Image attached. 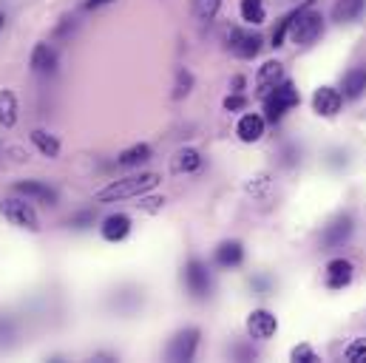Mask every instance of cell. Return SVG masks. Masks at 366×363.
<instances>
[{
    "label": "cell",
    "mask_w": 366,
    "mask_h": 363,
    "mask_svg": "<svg viewBox=\"0 0 366 363\" xmlns=\"http://www.w3.org/2000/svg\"><path fill=\"white\" fill-rule=\"evenodd\" d=\"M3 29H6V14L0 11V31H3Z\"/></svg>",
    "instance_id": "e575fe53"
},
{
    "label": "cell",
    "mask_w": 366,
    "mask_h": 363,
    "mask_svg": "<svg viewBox=\"0 0 366 363\" xmlns=\"http://www.w3.org/2000/svg\"><path fill=\"white\" fill-rule=\"evenodd\" d=\"M247 327V335L253 341H270L275 332H278V318H275L270 309H253L244 321Z\"/></svg>",
    "instance_id": "ba28073f"
},
{
    "label": "cell",
    "mask_w": 366,
    "mask_h": 363,
    "mask_svg": "<svg viewBox=\"0 0 366 363\" xmlns=\"http://www.w3.org/2000/svg\"><path fill=\"white\" fill-rule=\"evenodd\" d=\"M298 102H301V91L292 80L284 77L273 91L264 94V119L273 122V125L281 122L287 116V111H292Z\"/></svg>",
    "instance_id": "277c9868"
},
{
    "label": "cell",
    "mask_w": 366,
    "mask_h": 363,
    "mask_svg": "<svg viewBox=\"0 0 366 363\" xmlns=\"http://www.w3.org/2000/svg\"><path fill=\"white\" fill-rule=\"evenodd\" d=\"M193 91V74L187 71V69H179V74H177V89H174V99H182Z\"/></svg>",
    "instance_id": "83f0119b"
},
{
    "label": "cell",
    "mask_w": 366,
    "mask_h": 363,
    "mask_svg": "<svg viewBox=\"0 0 366 363\" xmlns=\"http://www.w3.org/2000/svg\"><path fill=\"white\" fill-rule=\"evenodd\" d=\"M281 80H284V66H281L278 60H267V63H262V66H259L256 89H259V94L264 96V94H267V91H273Z\"/></svg>",
    "instance_id": "e0dca14e"
},
{
    "label": "cell",
    "mask_w": 366,
    "mask_h": 363,
    "mask_svg": "<svg viewBox=\"0 0 366 363\" xmlns=\"http://www.w3.org/2000/svg\"><path fill=\"white\" fill-rule=\"evenodd\" d=\"M99 236H102L105 242H111V244L125 242V239L131 236V216H125V213H111V216H105L102 224H99Z\"/></svg>",
    "instance_id": "9a60e30c"
},
{
    "label": "cell",
    "mask_w": 366,
    "mask_h": 363,
    "mask_svg": "<svg viewBox=\"0 0 366 363\" xmlns=\"http://www.w3.org/2000/svg\"><path fill=\"white\" fill-rule=\"evenodd\" d=\"M344 108V94L335 86H321L312 94V111L318 116H335Z\"/></svg>",
    "instance_id": "30bf717a"
},
{
    "label": "cell",
    "mask_w": 366,
    "mask_h": 363,
    "mask_svg": "<svg viewBox=\"0 0 366 363\" xmlns=\"http://www.w3.org/2000/svg\"><path fill=\"white\" fill-rule=\"evenodd\" d=\"M262 46H264V40L256 31H247V29H230L227 31V51L233 57H239V60L259 57L262 54Z\"/></svg>",
    "instance_id": "8992f818"
},
{
    "label": "cell",
    "mask_w": 366,
    "mask_h": 363,
    "mask_svg": "<svg viewBox=\"0 0 366 363\" xmlns=\"http://www.w3.org/2000/svg\"><path fill=\"white\" fill-rule=\"evenodd\" d=\"M213 262H216V267H222V270H236V267H242V264H244V244H242L239 239H224V242H219V247H216V253H213Z\"/></svg>",
    "instance_id": "5bb4252c"
},
{
    "label": "cell",
    "mask_w": 366,
    "mask_h": 363,
    "mask_svg": "<svg viewBox=\"0 0 366 363\" xmlns=\"http://www.w3.org/2000/svg\"><path fill=\"white\" fill-rule=\"evenodd\" d=\"M244 86H247L244 74H236V77H233V83H230V91H239V94H244Z\"/></svg>",
    "instance_id": "836d02e7"
},
{
    "label": "cell",
    "mask_w": 366,
    "mask_h": 363,
    "mask_svg": "<svg viewBox=\"0 0 366 363\" xmlns=\"http://www.w3.org/2000/svg\"><path fill=\"white\" fill-rule=\"evenodd\" d=\"M219 9H222V0H193V3H190L193 17H196V20H202V23L216 20Z\"/></svg>",
    "instance_id": "d4e9b609"
},
{
    "label": "cell",
    "mask_w": 366,
    "mask_h": 363,
    "mask_svg": "<svg viewBox=\"0 0 366 363\" xmlns=\"http://www.w3.org/2000/svg\"><path fill=\"white\" fill-rule=\"evenodd\" d=\"M11 338H14V324H11V318L0 315V349H3V347H9V344H11Z\"/></svg>",
    "instance_id": "4dcf8cb0"
},
{
    "label": "cell",
    "mask_w": 366,
    "mask_h": 363,
    "mask_svg": "<svg viewBox=\"0 0 366 363\" xmlns=\"http://www.w3.org/2000/svg\"><path fill=\"white\" fill-rule=\"evenodd\" d=\"M29 69H31L34 74H43V77L54 74V71H57V51H54L49 43H37V46L31 49V54H29Z\"/></svg>",
    "instance_id": "2e32d148"
},
{
    "label": "cell",
    "mask_w": 366,
    "mask_h": 363,
    "mask_svg": "<svg viewBox=\"0 0 366 363\" xmlns=\"http://www.w3.org/2000/svg\"><path fill=\"white\" fill-rule=\"evenodd\" d=\"M108 3H117V0H86L83 9H86V11H94V9H102V6H108Z\"/></svg>",
    "instance_id": "d6a6232c"
},
{
    "label": "cell",
    "mask_w": 366,
    "mask_h": 363,
    "mask_svg": "<svg viewBox=\"0 0 366 363\" xmlns=\"http://www.w3.org/2000/svg\"><path fill=\"white\" fill-rule=\"evenodd\" d=\"M20 119V105H17V94L11 89H0V125L6 131H11Z\"/></svg>",
    "instance_id": "ffe728a7"
},
{
    "label": "cell",
    "mask_w": 366,
    "mask_h": 363,
    "mask_svg": "<svg viewBox=\"0 0 366 363\" xmlns=\"http://www.w3.org/2000/svg\"><path fill=\"white\" fill-rule=\"evenodd\" d=\"M352 230H355L352 216H338V219H332V222L324 227V233H321V244H324L327 250H335V247H341L344 242H350Z\"/></svg>",
    "instance_id": "4fadbf2b"
},
{
    "label": "cell",
    "mask_w": 366,
    "mask_h": 363,
    "mask_svg": "<svg viewBox=\"0 0 366 363\" xmlns=\"http://www.w3.org/2000/svg\"><path fill=\"white\" fill-rule=\"evenodd\" d=\"M290 358L295 363H318V352L310 347V344H298V347H292V352H290Z\"/></svg>",
    "instance_id": "4316f807"
},
{
    "label": "cell",
    "mask_w": 366,
    "mask_h": 363,
    "mask_svg": "<svg viewBox=\"0 0 366 363\" xmlns=\"http://www.w3.org/2000/svg\"><path fill=\"white\" fill-rule=\"evenodd\" d=\"M11 190L14 193H20V196H26V199H31V202H40V204H46V207H54L57 204V190L51 187V184H46V182H37V179H26V182H14L11 184Z\"/></svg>",
    "instance_id": "9c48e42d"
},
{
    "label": "cell",
    "mask_w": 366,
    "mask_h": 363,
    "mask_svg": "<svg viewBox=\"0 0 366 363\" xmlns=\"http://www.w3.org/2000/svg\"><path fill=\"white\" fill-rule=\"evenodd\" d=\"M355 278V264L350 259H332L324 270V284L327 289H347Z\"/></svg>",
    "instance_id": "8fae6325"
},
{
    "label": "cell",
    "mask_w": 366,
    "mask_h": 363,
    "mask_svg": "<svg viewBox=\"0 0 366 363\" xmlns=\"http://www.w3.org/2000/svg\"><path fill=\"white\" fill-rule=\"evenodd\" d=\"M199 338H202V332H199L196 327L179 329V332L171 338V344H168V349H165V358L174 363L193 361V358H196V349H199Z\"/></svg>",
    "instance_id": "52a82bcc"
},
{
    "label": "cell",
    "mask_w": 366,
    "mask_h": 363,
    "mask_svg": "<svg viewBox=\"0 0 366 363\" xmlns=\"http://www.w3.org/2000/svg\"><path fill=\"white\" fill-rule=\"evenodd\" d=\"M0 216H3L9 224L20 227V230L40 233V216H37L31 199H26V196H20V193L6 196V199L0 202Z\"/></svg>",
    "instance_id": "3957f363"
},
{
    "label": "cell",
    "mask_w": 366,
    "mask_h": 363,
    "mask_svg": "<svg viewBox=\"0 0 366 363\" xmlns=\"http://www.w3.org/2000/svg\"><path fill=\"white\" fill-rule=\"evenodd\" d=\"M244 108H247V96H244V94H239V91H230V94L224 96V111L236 114V111H244Z\"/></svg>",
    "instance_id": "f546056e"
},
{
    "label": "cell",
    "mask_w": 366,
    "mask_h": 363,
    "mask_svg": "<svg viewBox=\"0 0 366 363\" xmlns=\"http://www.w3.org/2000/svg\"><path fill=\"white\" fill-rule=\"evenodd\" d=\"M324 34V17L312 9V0H304L298 9L290 11V43L295 46H312Z\"/></svg>",
    "instance_id": "7a4b0ae2"
},
{
    "label": "cell",
    "mask_w": 366,
    "mask_h": 363,
    "mask_svg": "<svg viewBox=\"0 0 366 363\" xmlns=\"http://www.w3.org/2000/svg\"><path fill=\"white\" fill-rule=\"evenodd\" d=\"M151 156H154V148H151L148 142H137V145L125 148V151L117 156V165H119V168H139V165L151 162Z\"/></svg>",
    "instance_id": "d6986e66"
},
{
    "label": "cell",
    "mask_w": 366,
    "mask_h": 363,
    "mask_svg": "<svg viewBox=\"0 0 366 363\" xmlns=\"http://www.w3.org/2000/svg\"><path fill=\"white\" fill-rule=\"evenodd\" d=\"M202 154L196 151V148H182L179 154H177V171L179 174H196L199 168H202Z\"/></svg>",
    "instance_id": "cb8c5ba5"
},
{
    "label": "cell",
    "mask_w": 366,
    "mask_h": 363,
    "mask_svg": "<svg viewBox=\"0 0 366 363\" xmlns=\"http://www.w3.org/2000/svg\"><path fill=\"white\" fill-rule=\"evenodd\" d=\"M287 37H290V14H284L281 20H278V26L273 29V49H281L284 43H287Z\"/></svg>",
    "instance_id": "f1b7e54d"
},
{
    "label": "cell",
    "mask_w": 366,
    "mask_h": 363,
    "mask_svg": "<svg viewBox=\"0 0 366 363\" xmlns=\"http://www.w3.org/2000/svg\"><path fill=\"white\" fill-rule=\"evenodd\" d=\"M366 11V0H335L332 20L335 23H355Z\"/></svg>",
    "instance_id": "44dd1931"
},
{
    "label": "cell",
    "mask_w": 366,
    "mask_h": 363,
    "mask_svg": "<svg viewBox=\"0 0 366 363\" xmlns=\"http://www.w3.org/2000/svg\"><path fill=\"white\" fill-rule=\"evenodd\" d=\"M29 139H31V145H34L43 156H49V159H57V156H60V139H57L54 134L43 131V128H34V131L29 134Z\"/></svg>",
    "instance_id": "7402d4cb"
},
{
    "label": "cell",
    "mask_w": 366,
    "mask_h": 363,
    "mask_svg": "<svg viewBox=\"0 0 366 363\" xmlns=\"http://www.w3.org/2000/svg\"><path fill=\"white\" fill-rule=\"evenodd\" d=\"M162 176L154 174V171H142V174H131V176H122V179L108 182L105 187H99L94 193V202L97 204H114V202H125V199H139V196H148L151 190L159 187Z\"/></svg>",
    "instance_id": "6da1fadb"
},
{
    "label": "cell",
    "mask_w": 366,
    "mask_h": 363,
    "mask_svg": "<svg viewBox=\"0 0 366 363\" xmlns=\"http://www.w3.org/2000/svg\"><path fill=\"white\" fill-rule=\"evenodd\" d=\"M341 94L344 99H361L366 94V66H355L344 74V83H341Z\"/></svg>",
    "instance_id": "ac0fdd59"
},
{
    "label": "cell",
    "mask_w": 366,
    "mask_h": 363,
    "mask_svg": "<svg viewBox=\"0 0 366 363\" xmlns=\"http://www.w3.org/2000/svg\"><path fill=\"white\" fill-rule=\"evenodd\" d=\"M182 281L184 289L193 295V298H207L210 295V287H213V278H210V270L202 259H187L182 267Z\"/></svg>",
    "instance_id": "5b68a950"
},
{
    "label": "cell",
    "mask_w": 366,
    "mask_h": 363,
    "mask_svg": "<svg viewBox=\"0 0 366 363\" xmlns=\"http://www.w3.org/2000/svg\"><path fill=\"white\" fill-rule=\"evenodd\" d=\"M69 224H71V227H77V230L89 227V224H94V210H83V213L71 216V219H69Z\"/></svg>",
    "instance_id": "1f68e13d"
},
{
    "label": "cell",
    "mask_w": 366,
    "mask_h": 363,
    "mask_svg": "<svg viewBox=\"0 0 366 363\" xmlns=\"http://www.w3.org/2000/svg\"><path fill=\"white\" fill-rule=\"evenodd\" d=\"M264 131H267L264 114H242V119L236 122V136H239L244 145L262 142V139H264Z\"/></svg>",
    "instance_id": "7c38bea8"
},
{
    "label": "cell",
    "mask_w": 366,
    "mask_h": 363,
    "mask_svg": "<svg viewBox=\"0 0 366 363\" xmlns=\"http://www.w3.org/2000/svg\"><path fill=\"white\" fill-rule=\"evenodd\" d=\"M239 17L247 23V26H262L267 20V6L264 0H242L239 3Z\"/></svg>",
    "instance_id": "603a6c76"
},
{
    "label": "cell",
    "mask_w": 366,
    "mask_h": 363,
    "mask_svg": "<svg viewBox=\"0 0 366 363\" xmlns=\"http://www.w3.org/2000/svg\"><path fill=\"white\" fill-rule=\"evenodd\" d=\"M344 361L366 363V338H355V341H350V347L344 349Z\"/></svg>",
    "instance_id": "484cf974"
}]
</instances>
